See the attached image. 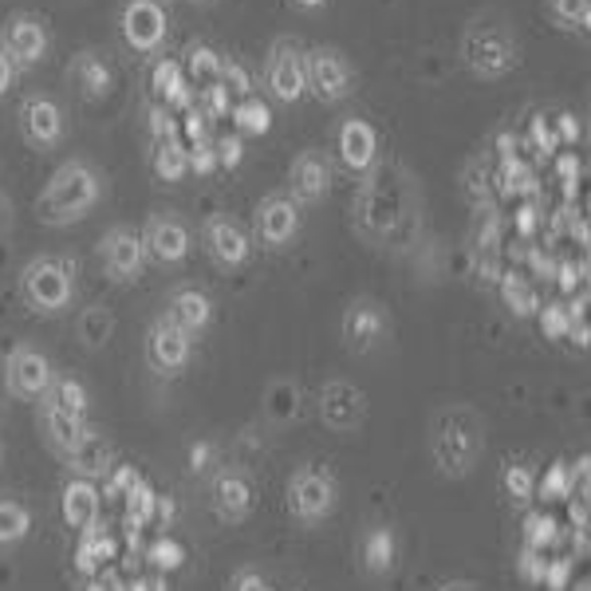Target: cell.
Listing matches in <instances>:
<instances>
[{"label": "cell", "mask_w": 591, "mask_h": 591, "mask_svg": "<svg viewBox=\"0 0 591 591\" xmlns=\"http://www.w3.org/2000/svg\"><path fill=\"white\" fill-rule=\"evenodd\" d=\"M12 83H16V68H12V59L4 56V51H0V95H4V91H9Z\"/></svg>", "instance_id": "50"}, {"label": "cell", "mask_w": 591, "mask_h": 591, "mask_svg": "<svg viewBox=\"0 0 591 591\" xmlns=\"http://www.w3.org/2000/svg\"><path fill=\"white\" fill-rule=\"evenodd\" d=\"M16 123H20V138H24L32 150H51L59 147V138H63V111H59V103L48 95L24 99L16 111Z\"/></svg>", "instance_id": "9"}, {"label": "cell", "mask_w": 591, "mask_h": 591, "mask_svg": "<svg viewBox=\"0 0 591 591\" xmlns=\"http://www.w3.org/2000/svg\"><path fill=\"white\" fill-rule=\"evenodd\" d=\"M9 383H12V391L24 394V398H36V394H44V391H48V383H51L48 359H44L39 351H28V347L12 351Z\"/></svg>", "instance_id": "18"}, {"label": "cell", "mask_w": 591, "mask_h": 591, "mask_svg": "<svg viewBox=\"0 0 591 591\" xmlns=\"http://www.w3.org/2000/svg\"><path fill=\"white\" fill-rule=\"evenodd\" d=\"M48 24L36 12H12L0 28V51L12 59V68H36L48 56Z\"/></svg>", "instance_id": "7"}, {"label": "cell", "mask_w": 591, "mask_h": 591, "mask_svg": "<svg viewBox=\"0 0 591 591\" xmlns=\"http://www.w3.org/2000/svg\"><path fill=\"white\" fill-rule=\"evenodd\" d=\"M68 76L76 79L79 95L91 99V103H95V99H103L111 88H115V71H111V63L99 56L95 48H83L79 56H71Z\"/></svg>", "instance_id": "16"}, {"label": "cell", "mask_w": 591, "mask_h": 591, "mask_svg": "<svg viewBox=\"0 0 591 591\" xmlns=\"http://www.w3.org/2000/svg\"><path fill=\"white\" fill-rule=\"evenodd\" d=\"M505 489L512 493V501H529L532 489H536V477H532L524 465H512V470L505 473Z\"/></svg>", "instance_id": "42"}, {"label": "cell", "mask_w": 591, "mask_h": 591, "mask_svg": "<svg viewBox=\"0 0 591 591\" xmlns=\"http://www.w3.org/2000/svg\"><path fill=\"white\" fill-rule=\"evenodd\" d=\"M465 71L477 79H505L521 63V39L501 16H473L457 44Z\"/></svg>", "instance_id": "1"}, {"label": "cell", "mask_w": 591, "mask_h": 591, "mask_svg": "<svg viewBox=\"0 0 591 591\" xmlns=\"http://www.w3.org/2000/svg\"><path fill=\"white\" fill-rule=\"evenodd\" d=\"M206 248H209V256H213L217 265H225V268H233V265H245L248 260V236H245V229L236 225V221H229V217H209L206 221Z\"/></svg>", "instance_id": "14"}, {"label": "cell", "mask_w": 591, "mask_h": 591, "mask_svg": "<svg viewBox=\"0 0 591 591\" xmlns=\"http://www.w3.org/2000/svg\"><path fill=\"white\" fill-rule=\"evenodd\" d=\"M88 591H111V583H107V580H95V583H91Z\"/></svg>", "instance_id": "56"}, {"label": "cell", "mask_w": 591, "mask_h": 591, "mask_svg": "<svg viewBox=\"0 0 591 591\" xmlns=\"http://www.w3.org/2000/svg\"><path fill=\"white\" fill-rule=\"evenodd\" d=\"M583 280V268H576V265H564L560 268V288H576Z\"/></svg>", "instance_id": "52"}, {"label": "cell", "mask_w": 591, "mask_h": 591, "mask_svg": "<svg viewBox=\"0 0 591 591\" xmlns=\"http://www.w3.org/2000/svg\"><path fill=\"white\" fill-rule=\"evenodd\" d=\"M71 280H76V265L63 256H39L24 268V296L39 312H59L71 300Z\"/></svg>", "instance_id": "4"}, {"label": "cell", "mask_w": 591, "mask_h": 591, "mask_svg": "<svg viewBox=\"0 0 591 591\" xmlns=\"http://www.w3.org/2000/svg\"><path fill=\"white\" fill-rule=\"evenodd\" d=\"M296 9H304V12H312V9H324L327 0H292Z\"/></svg>", "instance_id": "55"}, {"label": "cell", "mask_w": 591, "mask_h": 591, "mask_svg": "<svg viewBox=\"0 0 591 591\" xmlns=\"http://www.w3.org/2000/svg\"><path fill=\"white\" fill-rule=\"evenodd\" d=\"M221 88L236 91L241 99L253 95V76H248V68L241 59H221Z\"/></svg>", "instance_id": "40"}, {"label": "cell", "mask_w": 591, "mask_h": 591, "mask_svg": "<svg viewBox=\"0 0 591 591\" xmlns=\"http://www.w3.org/2000/svg\"><path fill=\"white\" fill-rule=\"evenodd\" d=\"M213 493H217V512H221V517H229V521L245 517L248 505H253V489H248V482H245V477H236V473L217 477Z\"/></svg>", "instance_id": "27"}, {"label": "cell", "mask_w": 591, "mask_h": 591, "mask_svg": "<svg viewBox=\"0 0 591 591\" xmlns=\"http://www.w3.org/2000/svg\"><path fill=\"white\" fill-rule=\"evenodd\" d=\"M150 83H154L158 99L166 103V111H189V107H194V88L186 83V71H182V63H174V59H158Z\"/></svg>", "instance_id": "20"}, {"label": "cell", "mask_w": 591, "mask_h": 591, "mask_svg": "<svg viewBox=\"0 0 591 591\" xmlns=\"http://www.w3.org/2000/svg\"><path fill=\"white\" fill-rule=\"evenodd\" d=\"M28 532V512L16 501H0V541H20Z\"/></svg>", "instance_id": "39"}, {"label": "cell", "mask_w": 591, "mask_h": 591, "mask_svg": "<svg viewBox=\"0 0 591 591\" xmlns=\"http://www.w3.org/2000/svg\"><path fill=\"white\" fill-rule=\"evenodd\" d=\"M118 28H123L127 48H135L138 56H154L170 36V12L162 0H127Z\"/></svg>", "instance_id": "5"}, {"label": "cell", "mask_w": 591, "mask_h": 591, "mask_svg": "<svg viewBox=\"0 0 591 591\" xmlns=\"http://www.w3.org/2000/svg\"><path fill=\"white\" fill-rule=\"evenodd\" d=\"M111 560H118V536L115 532H99L95 524L83 529V541L76 548V568L95 576L99 568H107Z\"/></svg>", "instance_id": "21"}, {"label": "cell", "mask_w": 591, "mask_h": 591, "mask_svg": "<svg viewBox=\"0 0 591 591\" xmlns=\"http://www.w3.org/2000/svg\"><path fill=\"white\" fill-rule=\"evenodd\" d=\"M233 118H236V127L245 130V135H265V130L273 127V111H268L265 99H256V95L241 99V103L233 107Z\"/></svg>", "instance_id": "31"}, {"label": "cell", "mask_w": 591, "mask_h": 591, "mask_svg": "<svg viewBox=\"0 0 591 591\" xmlns=\"http://www.w3.org/2000/svg\"><path fill=\"white\" fill-rule=\"evenodd\" d=\"M170 324L182 327L186 335L201 332V327L209 324V300L197 288H182V292L170 300V315H166Z\"/></svg>", "instance_id": "24"}, {"label": "cell", "mask_w": 591, "mask_h": 591, "mask_svg": "<svg viewBox=\"0 0 591 591\" xmlns=\"http://www.w3.org/2000/svg\"><path fill=\"white\" fill-rule=\"evenodd\" d=\"M548 16L571 32H588L591 24V0H548Z\"/></svg>", "instance_id": "32"}, {"label": "cell", "mask_w": 591, "mask_h": 591, "mask_svg": "<svg viewBox=\"0 0 591 591\" xmlns=\"http://www.w3.org/2000/svg\"><path fill=\"white\" fill-rule=\"evenodd\" d=\"M394 560V541H391V532L379 529L367 536V568L371 571H386Z\"/></svg>", "instance_id": "37"}, {"label": "cell", "mask_w": 591, "mask_h": 591, "mask_svg": "<svg viewBox=\"0 0 591 591\" xmlns=\"http://www.w3.org/2000/svg\"><path fill=\"white\" fill-rule=\"evenodd\" d=\"M186 138H189V142H206V138H209V115L201 107L186 111Z\"/></svg>", "instance_id": "46"}, {"label": "cell", "mask_w": 591, "mask_h": 591, "mask_svg": "<svg viewBox=\"0 0 591 591\" xmlns=\"http://www.w3.org/2000/svg\"><path fill=\"white\" fill-rule=\"evenodd\" d=\"M48 430H51V442H56L59 450H71V445L88 433V426H83V418H71V414H59L48 406Z\"/></svg>", "instance_id": "36"}, {"label": "cell", "mask_w": 591, "mask_h": 591, "mask_svg": "<svg viewBox=\"0 0 591 591\" xmlns=\"http://www.w3.org/2000/svg\"><path fill=\"white\" fill-rule=\"evenodd\" d=\"M71 465H76L79 473H83V482H91V477H103L107 473V462H111V450L103 438H95V433H83L76 445L68 450Z\"/></svg>", "instance_id": "26"}, {"label": "cell", "mask_w": 591, "mask_h": 591, "mask_svg": "<svg viewBox=\"0 0 591 591\" xmlns=\"http://www.w3.org/2000/svg\"><path fill=\"white\" fill-rule=\"evenodd\" d=\"M4 213H9V209H4V197H0V229H4Z\"/></svg>", "instance_id": "57"}, {"label": "cell", "mask_w": 591, "mask_h": 591, "mask_svg": "<svg viewBox=\"0 0 591 591\" xmlns=\"http://www.w3.org/2000/svg\"><path fill=\"white\" fill-rule=\"evenodd\" d=\"M123 588L127 591H170L166 580H162V571H158V576H135V580H127Z\"/></svg>", "instance_id": "49"}, {"label": "cell", "mask_w": 591, "mask_h": 591, "mask_svg": "<svg viewBox=\"0 0 591 591\" xmlns=\"http://www.w3.org/2000/svg\"><path fill=\"white\" fill-rule=\"evenodd\" d=\"M142 248L154 253L162 265H177L189 253V229L177 217H150L147 233H142Z\"/></svg>", "instance_id": "13"}, {"label": "cell", "mask_w": 591, "mask_h": 591, "mask_svg": "<svg viewBox=\"0 0 591 591\" xmlns=\"http://www.w3.org/2000/svg\"><path fill=\"white\" fill-rule=\"evenodd\" d=\"M241 162V138H221L217 142V166H236Z\"/></svg>", "instance_id": "48"}, {"label": "cell", "mask_w": 591, "mask_h": 591, "mask_svg": "<svg viewBox=\"0 0 591 591\" xmlns=\"http://www.w3.org/2000/svg\"><path fill=\"white\" fill-rule=\"evenodd\" d=\"M445 591H470V588H445Z\"/></svg>", "instance_id": "58"}, {"label": "cell", "mask_w": 591, "mask_h": 591, "mask_svg": "<svg viewBox=\"0 0 591 591\" xmlns=\"http://www.w3.org/2000/svg\"><path fill=\"white\" fill-rule=\"evenodd\" d=\"M107 327H111V320L103 312H88V320H83V339L88 344H99L103 335H107Z\"/></svg>", "instance_id": "47"}, {"label": "cell", "mask_w": 591, "mask_h": 591, "mask_svg": "<svg viewBox=\"0 0 591 591\" xmlns=\"http://www.w3.org/2000/svg\"><path fill=\"white\" fill-rule=\"evenodd\" d=\"M288 182H292V197L296 201H320L332 186V166H327V158L320 150H304V154H296L292 170H288Z\"/></svg>", "instance_id": "12"}, {"label": "cell", "mask_w": 591, "mask_h": 591, "mask_svg": "<svg viewBox=\"0 0 591 591\" xmlns=\"http://www.w3.org/2000/svg\"><path fill=\"white\" fill-rule=\"evenodd\" d=\"M296 229H300V209H296L292 197L268 194L265 201H260V209H256V233H260V241L280 248L292 241Z\"/></svg>", "instance_id": "11"}, {"label": "cell", "mask_w": 591, "mask_h": 591, "mask_svg": "<svg viewBox=\"0 0 591 591\" xmlns=\"http://www.w3.org/2000/svg\"><path fill=\"white\" fill-rule=\"evenodd\" d=\"M236 591H268V588H265V580H260V576H253V571H245V576L236 580Z\"/></svg>", "instance_id": "53"}, {"label": "cell", "mask_w": 591, "mask_h": 591, "mask_svg": "<svg viewBox=\"0 0 591 591\" xmlns=\"http://www.w3.org/2000/svg\"><path fill=\"white\" fill-rule=\"evenodd\" d=\"M383 332V312L371 304V300H359V304H351V312H347L344 320V335L347 344L355 347V351H363V347L374 344V335Z\"/></svg>", "instance_id": "25"}, {"label": "cell", "mask_w": 591, "mask_h": 591, "mask_svg": "<svg viewBox=\"0 0 591 591\" xmlns=\"http://www.w3.org/2000/svg\"><path fill=\"white\" fill-rule=\"evenodd\" d=\"M571 324H576V315H571L568 304H544V312H541L544 335H552V339H564V335L571 332Z\"/></svg>", "instance_id": "41"}, {"label": "cell", "mask_w": 591, "mask_h": 591, "mask_svg": "<svg viewBox=\"0 0 591 591\" xmlns=\"http://www.w3.org/2000/svg\"><path fill=\"white\" fill-rule=\"evenodd\" d=\"M189 170H197V174H209V170H217V150L206 142H189Z\"/></svg>", "instance_id": "45"}, {"label": "cell", "mask_w": 591, "mask_h": 591, "mask_svg": "<svg viewBox=\"0 0 591 591\" xmlns=\"http://www.w3.org/2000/svg\"><path fill=\"white\" fill-rule=\"evenodd\" d=\"M497 280H501L505 304H509L517 315H532L541 308V296H536V288H532V280L524 273H501Z\"/></svg>", "instance_id": "30"}, {"label": "cell", "mask_w": 591, "mask_h": 591, "mask_svg": "<svg viewBox=\"0 0 591 591\" xmlns=\"http://www.w3.org/2000/svg\"><path fill=\"white\" fill-rule=\"evenodd\" d=\"M99 194H103V186H99V174L91 170V162L71 158L48 177V186L36 201V213L44 225H71V221L95 209Z\"/></svg>", "instance_id": "2"}, {"label": "cell", "mask_w": 591, "mask_h": 591, "mask_svg": "<svg viewBox=\"0 0 591 591\" xmlns=\"http://www.w3.org/2000/svg\"><path fill=\"white\" fill-rule=\"evenodd\" d=\"M556 529H560V524L552 521L548 512H529V517H524V548L544 552L556 536H560Z\"/></svg>", "instance_id": "35"}, {"label": "cell", "mask_w": 591, "mask_h": 591, "mask_svg": "<svg viewBox=\"0 0 591 591\" xmlns=\"http://www.w3.org/2000/svg\"><path fill=\"white\" fill-rule=\"evenodd\" d=\"M265 88L276 103L304 99V48L292 36H276L265 56Z\"/></svg>", "instance_id": "6"}, {"label": "cell", "mask_w": 591, "mask_h": 591, "mask_svg": "<svg viewBox=\"0 0 591 591\" xmlns=\"http://www.w3.org/2000/svg\"><path fill=\"white\" fill-rule=\"evenodd\" d=\"M477 450H482V433H477V422H473L470 414L462 410L445 414L442 430H438V442H433V453H438L442 470L465 473L473 457H477Z\"/></svg>", "instance_id": "8"}, {"label": "cell", "mask_w": 591, "mask_h": 591, "mask_svg": "<svg viewBox=\"0 0 591 591\" xmlns=\"http://www.w3.org/2000/svg\"><path fill=\"white\" fill-rule=\"evenodd\" d=\"M568 580H571V560H568V556H556V560H548L541 583H548L552 591H568Z\"/></svg>", "instance_id": "44"}, {"label": "cell", "mask_w": 591, "mask_h": 591, "mask_svg": "<svg viewBox=\"0 0 591 591\" xmlns=\"http://www.w3.org/2000/svg\"><path fill=\"white\" fill-rule=\"evenodd\" d=\"M532 213H536V209L524 206V209H521V217H517V225H521V233H532V225H536V217H532Z\"/></svg>", "instance_id": "54"}, {"label": "cell", "mask_w": 591, "mask_h": 591, "mask_svg": "<svg viewBox=\"0 0 591 591\" xmlns=\"http://www.w3.org/2000/svg\"><path fill=\"white\" fill-rule=\"evenodd\" d=\"M147 351L158 371H174V367H182L189 359V335L170 324V320H158L154 332H150Z\"/></svg>", "instance_id": "19"}, {"label": "cell", "mask_w": 591, "mask_h": 591, "mask_svg": "<svg viewBox=\"0 0 591 591\" xmlns=\"http://www.w3.org/2000/svg\"><path fill=\"white\" fill-rule=\"evenodd\" d=\"M292 509L312 521V517H324L332 509V477L327 473H315V470H304L292 477Z\"/></svg>", "instance_id": "17"}, {"label": "cell", "mask_w": 591, "mask_h": 591, "mask_svg": "<svg viewBox=\"0 0 591 591\" xmlns=\"http://www.w3.org/2000/svg\"><path fill=\"white\" fill-rule=\"evenodd\" d=\"M568 489H571V470L564 462H556L548 470V477L541 482V501L552 505V501H568Z\"/></svg>", "instance_id": "38"}, {"label": "cell", "mask_w": 591, "mask_h": 591, "mask_svg": "<svg viewBox=\"0 0 591 591\" xmlns=\"http://www.w3.org/2000/svg\"><path fill=\"white\" fill-rule=\"evenodd\" d=\"M142 560H147L154 571H174V568H182V564H186V548H182L174 536H158L154 544H147Z\"/></svg>", "instance_id": "33"}, {"label": "cell", "mask_w": 591, "mask_h": 591, "mask_svg": "<svg viewBox=\"0 0 591 591\" xmlns=\"http://www.w3.org/2000/svg\"><path fill=\"white\" fill-rule=\"evenodd\" d=\"M51 410L83 418V410H88V391H83L76 379H59V383L51 386Z\"/></svg>", "instance_id": "34"}, {"label": "cell", "mask_w": 591, "mask_h": 591, "mask_svg": "<svg viewBox=\"0 0 591 591\" xmlns=\"http://www.w3.org/2000/svg\"><path fill=\"white\" fill-rule=\"evenodd\" d=\"M374 154H379V135H374L371 123L347 118L344 127H339V158H344V166L363 174V170H371Z\"/></svg>", "instance_id": "15"}, {"label": "cell", "mask_w": 591, "mask_h": 591, "mask_svg": "<svg viewBox=\"0 0 591 591\" xmlns=\"http://www.w3.org/2000/svg\"><path fill=\"white\" fill-rule=\"evenodd\" d=\"M154 174L162 177V182H177V177L189 174V147L182 142V138H162V142H154Z\"/></svg>", "instance_id": "28"}, {"label": "cell", "mask_w": 591, "mask_h": 591, "mask_svg": "<svg viewBox=\"0 0 591 591\" xmlns=\"http://www.w3.org/2000/svg\"><path fill=\"white\" fill-rule=\"evenodd\" d=\"M99 253H103V265H107V273L115 276V280H135V276L142 273V253H147V248H142V236H138L135 229L115 225L103 236Z\"/></svg>", "instance_id": "10"}, {"label": "cell", "mask_w": 591, "mask_h": 591, "mask_svg": "<svg viewBox=\"0 0 591 591\" xmlns=\"http://www.w3.org/2000/svg\"><path fill=\"white\" fill-rule=\"evenodd\" d=\"M182 71H189L197 91H206V88H213V83H221V56H217L213 48H206V44H194V48L186 51Z\"/></svg>", "instance_id": "29"}, {"label": "cell", "mask_w": 591, "mask_h": 591, "mask_svg": "<svg viewBox=\"0 0 591 591\" xmlns=\"http://www.w3.org/2000/svg\"><path fill=\"white\" fill-rule=\"evenodd\" d=\"M99 517V493L91 482H71L68 489H63V521L71 524V529H91Z\"/></svg>", "instance_id": "23"}, {"label": "cell", "mask_w": 591, "mask_h": 591, "mask_svg": "<svg viewBox=\"0 0 591 591\" xmlns=\"http://www.w3.org/2000/svg\"><path fill=\"white\" fill-rule=\"evenodd\" d=\"M304 88L320 103H344L355 91V68L339 48L315 44V48L304 51Z\"/></svg>", "instance_id": "3"}, {"label": "cell", "mask_w": 591, "mask_h": 591, "mask_svg": "<svg viewBox=\"0 0 591 591\" xmlns=\"http://www.w3.org/2000/svg\"><path fill=\"white\" fill-rule=\"evenodd\" d=\"M320 410H324V418L332 426L347 430V426H355L359 410H363V394L347 383H332V386H324V403H320Z\"/></svg>", "instance_id": "22"}, {"label": "cell", "mask_w": 591, "mask_h": 591, "mask_svg": "<svg viewBox=\"0 0 591 591\" xmlns=\"http://www.w3.org/2000/svg\"><path fill=\"white\" fill-rule=\"evenodd\" d=\"M209 453H213V445H209V442H201V445H194V450H189V462H194V470H206Z\"/></svg>", "instance_id": "51"}, {"label": "cell", "mask_w": 591, "mask_h": 591, "mask_svg": "<svg viewBox=\"0 0 591 591\" xmlns=\"http://www.w3.org/2000/svg\"><path fill=\"white\" fill-rule=\"evenodd\" d=\"M517 568H521V576L529 583H541L544 580V568H548V556L536 548H524L521 552V560H517Z\"/></svg>", "instance_id": "43"}]
</instances>
